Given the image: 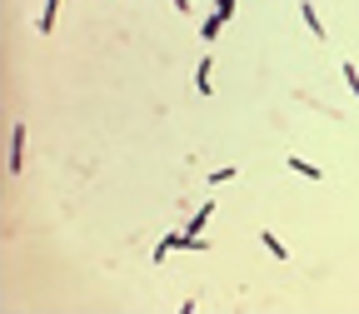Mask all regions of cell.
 <instances>
[{
    "label": "cell",
    "mask_w": 359,
    "mask_h": 314,
    "mask_svg": "<svg viewBox=\"0 0 359 314\" xmlns=\"http://www.w3.org/2000/svg\"><path fill=\"white\" fill-rule=\"evenodd\" d=\"M205 219H210V205H200V210H195V219L185 224V230H180V235H185V245H195V240H200V230H205Z\"/></svg>",
    "instance_id": "cell-1"
},
{
    "label": "cell",
    "mask_w": 359,
    "mask_h": 314,
    "mask_svg": "<svg viewBox=\"0 0 359 314\" xmlns=\"http://www.w3.org/2000/svg\"><path fill=\"white\" fill-rule=\"evenodd\" d=\"M20 145H25V125L11 130V170H20Z\"/></svg>",
    "instance_id": "cell-2"
},
{
    "label": "cell",
    "mask_w": 359,
    "mask_h": 314,
    "mask_svg": "<svg viewBox=\"0 0 359 314\" xmlns=\"http://www.w3.org/2000/svg\"><path fill=\"white\" fill-rule=\"evenodd\" d=\"M299 15H304V25H309V35H320V40H325V25H320V15H314V6H309V0H304V6H299Z\"/></svg>",
    "instance_id": "cell-3"
},
{
    "label": "cell",
    "mask_w": 359,
    "mask_h": 314,
    "mask_svg": "<svg viewBox=\"0 0 359 314\" xmlns=\"http://www.w3.org/2000/svg\"><path fill=\"white\" fill-rule=\"evenodd\" d=\"M195 90H200V95H210V90H215V85H210V60H200V70H195Z\"/></svg>",
    "instance_id": "cell-4"
},
{
    "label": "cell",
    "mask_w": 359,
    "mask_h": 314,
    "mask_svg": "<svg viewBox=\"0 0 359 314\" xmlns=\"http://www.w3.org/2000/svg\"><path fill=\"white\" fill-rule=\"evenodd\" d=\"M55 6H60V0H45V11H40V30L45 35H50V25H55Z\"/></svg>",
    "instance_id": "cell-5"
},
{
    "label": "cell",
    "mask_w": 359,
    "mask_h": 314,
    "mask_svg": "<svg viewBox=\"0 0 359 314\" xmlns=\"http://www.w3.org/2000/svg\"><path fill=\"white\" fill-rule=\"evenodd\" d=\"M290 170H294V175H309V179H320V170H314V165H309V160H299V155H294V160H290Z\"/></svg>",
    "instance_id": "cell-6"
},
{
    "label": "cell",
    "mask_w": 359,
    "mask_h": 314,
    "mask_svg": "<svg viewBox=\"0 0 359 314\" xmlns=\"http://www.w3.org/2000/svg\"><path fill=\"white\" fill-rule=\"evenodd\" d=\"M170 6H175V11H190V0H170Z\"/></svg>",
    "instance_id": "cell-7"
}]
</instances>
